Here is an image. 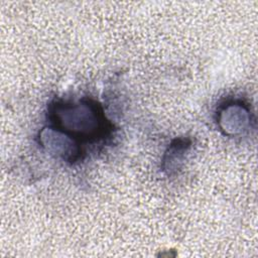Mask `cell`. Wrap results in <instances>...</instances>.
<instances>
[{"instance_id": "3957f363", "label": "cell", "mask_w": 258, "mask_h": 258, "mask_svg": "<svg viewBox=\"0 0 258 258\" xmlns=\"http://www.w3.org/2000/svg\"><path fill=\"white\" fill-rule=\"evenodd\" d=\"M249 113V109L241 103L227 104L219 112V126L227 135L243 133L250 124Z\"/></svg>"}, {"instance_id": "7a4b0ae2", "label": "cell", "mask_w": 258, "mask_h": 258, "mask_svg": "<svg viewBox=\"0 0 258 258\" xmlns=\"http://www.w3.org/2000/svg\"><path fill=\"white\" fill-rule=\"evenodd\" d=\"M41 145L50 154L68 161H75L80 157V147L75 138L56 128H44L39 135Z\"/></svg>"}, {"instance_id": "277c9868", "label": "cell", "mask_w": 258, "mask_h": 258, "mask_svg": "<svg viewBox=\"0 0 258 258\" xmlns=\"http://www.w3.org/2000/svg\"><path fill=\"white\" fill-rule=\"evenodd\" d=\"M189 144L184 142V140H175L170 147L168 148V151L166 152L163 163H164V170H167L170 172L171 170H175V163L181 162L182 160V153L186 151Z\"/></svg>"}, {"instance_id": "6da1fadb", "label": "cell", "mask_w": 258, "mask_h": 258, "mask_svg": "<svg viewBox=\"0 0 258 258\" xmlns=\"http://www.w3.org/2000/svg\"><path fill=\"white\" fill-rule=\"evenodd\" d=\"M49 115L56 129L75 139L92 140L104 134L105 118L101 107L93 101L56 102L50 106Z\"/></svg>"}]
</instances>
